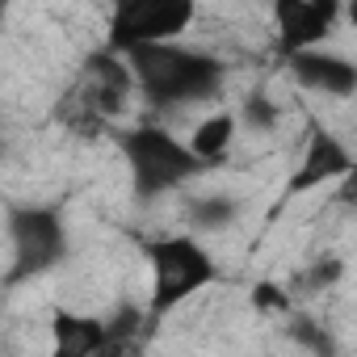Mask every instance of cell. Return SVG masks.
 Here are the masks:
<instances>
[{
    "mask_svg": "<svg viewBox=\"0 0 357 357\" xmlns=\"http://www.w3.org/2000/svg\"><path fill=\"white\" fill-rule=\"evenodd\" d=\"M122 59L130 63V80L160 109L206 101L223 84V63L215 55L194 51V47H181V43L135 47V51H122Z\"/></svg>",
    "mask_w": 357,
    "mask_h": 357,
    "instance_id": "1",
    "label": "cell"
},
{
    "mask_svg": "<svg viewBox=\"0 0 357 357\" xmlns=\"http://www.w3.org/2000/svg\"><path fill=\"white\" fill-rule=\"evenodd\" d=\"M118 151L130 168V181H135V194L147 202V198H160V194H172L190 185L198 172H206L190 147L176 139L172 130L164 126H135V130H122L118 135Z\"/></svg>",
    "mask_w": 357,
    "mask_h": 357,
    "instance_id": "2",
    "label": "cell"
},
{
    "mask_svg": "<svg viewBox=\"0 0 357 357\" xmlns=\"http://www.w3.org/2000/svg\"><path fill=\"white\" fill-rule=\"evenodd\" d=\"M143 252L151 265V307H147L151 315L172 311L176 303L202 294L219 278L215 257L194 236H155L143 244Z\"/></svg>",
    "mask_w": 357,
    "mask_h": 357,
    "instance_id": "3",
    "label": "cell"
},
{
    "mask_svg": "<svg viewBox=\"0 0 357 357\" xmlns=\"http://www.w3.org/2000/svg\"><path fill=\"white\" fill-rule=\"evenodd\" d=\"M9 244H13L9 282L38 278L68 261V227L55 206H13L9 211Z\"/></svg>",
    "mask_w": 357,
    "mask_h": 357,
    "instance_id": "4",
    "label": "cell"
},
{
    "mask_svg": "<svg viewBox=\"0 0 357 357\" xmlns=\"http://www.w3.org/2000/svg\"><path fill=\"white\" fill-rule=\"evenodd\" d=\"M190 0H143V5H122L114 17V51H135V47H155V43H176L194 22Z\"/></svg>",
    "mask_w": 357,
    "mask_h": 357,
    "instance_id": "5",
    "label": "cell"
},
{
    "mask_svg": "<svg viewBox=\"0 0 357 357\" xmlns=\"http://www.w3.org/2000/svg\"><path fill=\"white\" fill-rule=\"evenodd\" d=\"M349 168H353L349 147H344L336 135L315 130V135H311V143H307V151H303L298 172L290 176L286 194H303V190H315V185H324V181H336V176H344Z\"/></svg>",
    "mask_w": 357,
    "mask_h": 357,
    "instance_id": "6",
    "label": "cell"
},
{
    "mask_svg": "<svg viewBox=\"0 0 357 357\" xmlns=\"http://www.w3.org/2000/svg\"><path fill=\"white\" fill-rule=\"evenodd\" d=\"M51 336H55L51 357H105V319L97 315L59 307L51 319Z\"/></svg>",
    "mask_w": 357,
    "mask_h": 357,
    "instance_id": "7",
    "label": "cell"
},
{
    "mask_svg": "<svg viewBox=\"0 0 357 357\" xmlns=\"http://www.w3.org/2000/svg\"><path fill=\"white\" fill-rule=\"evenodd\" d=\"M336 17V5H307V0H290L278 5V22H282V43L290 47V55L298 51H315L328 34Z\"/></svg>",
    "mask_w": 357,
    "mask_h": 357,
    "instance_id": "8",
    "label": "cell"
},
{
    "mask_svg": "<svg viewBox=\"0 0 357 357\" xmlns=\"http://www.w3.org/2000/svg\"><path fill=\"white\" fill-rule=\"evenodd\" d=\"M290 63H294V76H298L303 84L319 89V93L353 97V89H357V72H353V63H349V59H336V55H324L319 47H315V51H298V55H290Z\"/></svg>",
    "mask_w": 357,
    "mask_h": 357,
    "instance_id": "9",
    "label": "cell"
},
{
    "mask_svg": "<svg viewBox=\"0 0 357 357\" xmlns=\"http://www.w3.org/2000/svg\"><path fill=\"white\" fill-rule=\"evenodd\" d=\"M236 130H240V118H236L231 109H219V114H211V118L198 122V130L190 135L185 147H190V155H194L202 168H211V164H219V160L231 151Z\"/></svg>",
    "mask_w": 357,
    "mask_h": 357,
    "instance_id": "10",
    "label": "cell"
},
{
    "mask_svg": "<svg viewBox=\"0 0 357 357\" xmlns=\"http://www.w3.org/2000/svg\"><path fill=\"white\" fill-rule=\"evenodd\" d=\"M231 215H236L231 198H194V206H190V223L198 231H215V227L231 223Z\"/></svg>",
    "mask_w": 357,
    "mask_h": 357,
    "instance_id": "11",
    "label": "cell"
},
{
    "mask_svg": "<svg viewBox=\"0 0 357 357\" xmlns=\"http://www.w3.org/2000/svg\"><path fill=\"white\" fill-rule=\"evenodd\" d=\"M252 307H257V311L278 315V311H286V307H290V298H286V290H282V286H273V282H257V286H252Z\"/></svg>",
    "mask_w": 357,
    "mask_h": 357,
    "instance_id": "12",
    "label": "cell"
},
{
    "mask_svg": "<svg viewBox=\"0 0 357 357\" xmlns=\"http://www.w3.org/2000/svg\"><path fill=\"white\" fill-rule=\"evenodd\" d=\"M278 114H282V109H278V105H273L269 97H252V101L244 105V118H248V122H252L257 130H269V126L278 122Z\"/></svg>",
    "mask_w": 357,
    "mask_h": 357,
    "instance_id": "13",
    "label": "cell"
},
{
    "mask_svg": "<svg viewBox=\"0 0 357 357\" xmlns=\"http://www.w3.org/2000/svg\"><path fill=\"white\" fill-rule=\"evenodd\" d=\"M0 151H5V139H0Z\"/></svg>",
    "mask_w": 357,
    "mask_h": 357,
    "instance_id": "14",
    "label": "cell"
}]
</instances>
